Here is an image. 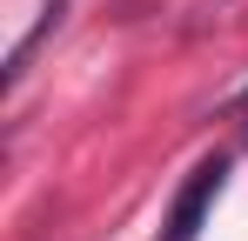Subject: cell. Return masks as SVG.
Returning <instances> with one entry per match:
<instances>
[{
  "label": "cell",
  "mask_w": 248,
  "mask_h": 241,
  "mask_svg": "<svg viewBox=\"0 0 248 241\" xmlns=\"http://www.w3.org/2000/svg\"><path fill=\"white\" fill-rule=\"evenodd\" d=\"M221 181H228V161H221V154L195 161V174L181 181V195H174V208H168V235L161 241H195V235H202L208 208H215V195H221Z\"/></svg>",
  "instance_id": "6da1fadb"
},
{
  "label": "cell",
  "mask_w": 248,
  "mask_h": 241,
  "mask_svg": "<svg viewBox=\"0 0 248 241\" xmlns=\"http://www.w3.org/2000/svg\"><path fill=\"white\" fill-rule=\"evenodd\" d=\"M61 20H67V0H47V7H41V20H34V27H27V40H20V47H14V54H7V87H14V80L27 74V60H34V54H41V40L54 34V27H61Z\"/></svg>",
  "instance_id": "7a4b0ae2"
}]
</instances>
